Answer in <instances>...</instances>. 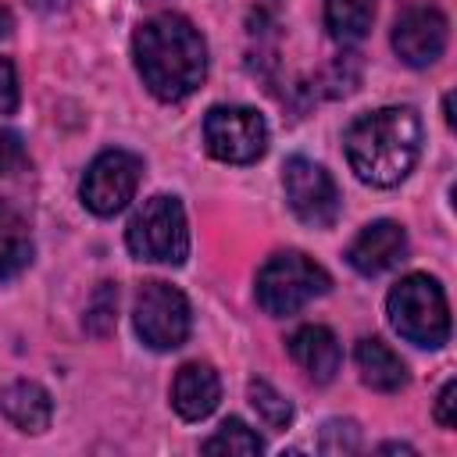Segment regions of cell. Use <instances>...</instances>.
Listing matches in <instances>:
<instances>
[{
    "mask_svg": "<svg viewBox=\"0 0 457 457\" xmlns=\"http://www.w3.org/2000/svg\"><path fill=\"white\" fill-rule=\"evenodd\" d=\"M132 57L143 86L164 100H186L207 75V43L182 14H154L132 36Z\"/></svg>",
    "mask_w": 457,
    "mask_h": 457,
    "instance_id": "cell-1",
    "label": "cell"
},
{
    "mask_svg": "<svg viewBox=\"0 0 457 457\" xmlns=\"http://www.w3.org/2000/svg\"><path fill=\"white\" fill-rule=\"evenodd\" d=\"M421 154V121L411 107H378L346 129V161L368 186H396Z\"/></svg>",
    "mask_w": 457,
    "mask_h": 457,
    "instance_id": "cell-2",
    "label": "cell"
},
{
    "mask_svg": "<svg viewBox=\"0 0 457 457\" xmlns=\"http://www.w3.org/2000/svg\"><path fill=\"white\" fill-rule=\"evenodd\" d=\"M389 325L414 346H443L450 339V307L443 286L428 275H403L386 296Z\"/></svg>",
    "mask_w": 457,
    "mask_h": 457,
    "instance_id": "cell-3",
    "label": "cell"
},
{
    "mask_svg": "<svg viewBox=\"0 0 457 457\" xmlns=\"http://www.w3.org/2000/svg\"><path fill=\"white\" fill-rule=\"evenodd\" d=\"M125 246L139 261L179 268L189 253V225H186V211L179 196H168V193L150 196L129 221Z\"/></svg>",
    "mask_w": 457,
    "mask_h": 457,
    "instance_id": "cell-4",
    "label": "cell"
},
{
    "mask_svg": "<svg viewBox=\"0 0 457 457\" xmlns=\"http://www.w3.org/2000/svg\"><path fill=\"white\" fill-rule=\"evenodd\" d=\"M332 278L321 264H314L307 253L300 250H286L264 261V268L257 271V303L275 314H296L303 303H311L314 296L328 293Z\"/></svg>",
    "mask_w": 457,
    "mask_h": 457,
    "instance_id": "cell-5",
    "label": "cell"
},
{
    "mask_svg": "<svg viewBox=\"0 0 457 457\" xmlns=\"http://www.w3.org/2000/svg\"><path fill=\"white\" fill-rule=\"evenodd\" d=\"M132 318H136L139 339L150 350H175V346H182L186 336H189V325H193L189 300L175 286H168L161 278L139 286Z\"/></svg>",
    "mask_w": 457,
    "mask_h": 457,
    "instance_id": "cell-6",
    "label": "cell"
},
{
    "mask_svg": "<svg viewBox=\"0 0 457 457\" xmlns=\"http://www.w3.org/2000/svg\"><path fill=\"white\" fill-rule=\"evenodd\" d=\"M204 146L225 164H253L268 150V125L253 107H211L204 118Z\"/></svg>",
    "mask_w": 457,
    "mask_h": 457,
    "instance_id": "cell-7",
    "label": "cell"
},
{
    "mask_svg": "<svg viewBox=\"0 0 457 457\" xmlns=\"http://www.w3.org/2000/svg\"><path fill=\"white\" fill-rule=\"evenodd\" d=\"M282 189H286V200L293 207V214L303 221V225H314V228H332L336 218H339V189L332 182V175L307 161V157H289L286 168H282Z\"/></svg>",
    "mask_w": 457,
    "mask_h": 457,
    "instance_id": "cell-8",
    "label": "cell"
},
{
    "mask_svg": "<svg viewBox=\"0 0 457 457\" xmlns=\"http://www.w3.org/2000/svg\"><path fill=\"white\" fill-rule=\"evenodd\" d=\"M139 175H143V161L136 154L104 150L100 157H93V164L82 175V204L93 214L111 218L132 200V193L139 186Z\"/></svg>",
    "mask_w": 457,
    "mask_h": 457,
    "instance_id": "cell-9",
    "label": "cell"
},
{
    "mask_svg": "<svg viewBox=\"0 0 457 457\" xmlns=\"http://www.w3.org/2000/svg\"><path fill=\"white\" fill-rule=\"evenodd\" d=\"M446 14L439 7H411L393 25V50L411 68H428L446 50Z\"/></svg>",
    "mask_w": 457,
    "mask_h": 457,
    "instance_id": "cell-10",
    "label": "cell"
},
{
    "mask_svg": "<svg viewBox=\"0 0 457 457\" xmlns=\"http://www.w3.org/2000/svg\"><path fill=\"white\" fill-rule=\"evenodd\" d=\"M407 257V232L396 221H371L357 232V239L346 250V261L361 275H382L396 268Z\"/></svg>",
    "mask_w": 457,
    "mask_h": 457,
    "instance_id": "cell-11",
    "label": "cell"
},
{
    "mask_svg": "<svg viewBox=\"0 0 457 457\" xmlns=\"http://www.w3.org/2000/svg\"><path fill=\"white\" fill-rule=\"evenodd\" d=\"M221 400V378L211 364H182L175 371V382H171V407L179 411V418L186 421H200L207 418Z\"/></svg>",
    "mask_w": 457,
    "mask_h": 457,
    "instance_id": "cell-12",
    "label": "cell"
},
{
    "mask_svg": "<svg viewBox=\"0 0 457 457\" xmlns=\"http://www.w3.org/2000/svg\"><path fill=\"white\" fill-rule=\"evenodd\" d=\"M289 357L314 378V382H332L339 364H343V350L332 336V328L325 325H303L289 336Z\"/></svg>",
    "mask_w": 457,
    "mask_h": 457,
    "instance_id": "cell-13",
    "label": "cell"
},
{
    "mask_svg": "<svg viewBox=\"0 0 457 457\" xmlns=\"http://www.w3.org/2000/svg\"><path fill=\"white\" fill-rule=\"evenodd\" d=\"M0 414L18 428V432H46L54 418V400L39 382L18 378L0 389Z\"/></svg>",
    "mask_w": 457,
    "mask_h": 457,
    "instance_id": "cell-14",
    "label": "cell"
},
{
    "mask_svg": "<svg viewBox=\"0 0 457 457\" xmlns=\"http://www.w3.org/2000/svg\"><path fill=\"white\" fill-rule=\"evenodd\" d=\"M353 357H357V371H361V382L364 386H371L378 393H400L407 386L403 361L382 339H375V336L361 339L357 350H353Z\"/></svg>",
    "mask_w": 457,
    "mask_h": 457,
    "instance_id": "cell-15",
    "label": "cell"
},
{
    "mask_svg": "<svg viewBox=\"0 0 457 457\" xmlns=\"http://www.w3.org/2000/svg\"><path fill=\"white\" fill-rule=\"evenodd\" d=\"M32 261V236L21 211L0 200V278H14Z\"/></svg>",
    "mask_w": 457,
    "mask_h": 457,
    "instance_id": "cell-16",
    "label": "cell"
},
{
    "mask_svg": "<svg viewBox=\"0 0 457 457\" xmlns=\"http://www.w3.org/2000/svg\"><path fill=\"white\" fill-rule=\"evenodd\" d=\"M371 18H375V0H325V25L339 43H353L368 36Z\"/></svg>",
    "mask_w": 457,
    "mask_h": 457,
    "instance_id": "cell-17",
    "label": "cell"
},
{
    "mask_svg": "<svg viewBox=\"0 0 457 457\" xmlns=\"http://www.w3.org/2000/svg\"><path fill=\"white\" fill-rule=\"evenodd\" d=\"M200 450H204V453H261L264 443H261V436H257L253 428H246L239 418H228V421L218 425V432H214L211 439H204Z\"/></svg>",
    "mask_w": 457,
    "mask_h": 457,
    "instance_id": "cell-18",
    "label": "cell"
},
{
    "mask_svg": "<svg viewBox=\"0 0 457 457\" xmlns=\"http://www.w3.org/2000/svg\"><path fill=\"white\" fill-rule=\"evenodd\" d=\"M246 396H250L253 411L264 418V425H268V428L282 432V428L293 421V403H289L278 389H271L264 378H253V382L246 386Z\"/></svg>",
    "mask_w": 457,
    "mask_h": 457,
    "instance_id": "cell-19",
    "label": "cell"
},
{
    "mask_svg": "<svg viewBox=\"0 0 457 457\" xmlns=\"http://www.w3.org/2000/svg\"><path fill=\"white\" fill-rule=\"evenodd\" d=\"M118 321V286L114 282H100L96 293L89 296V311H86V328L93 336H107Z\"/></svg>",
    "mask_w": 457,
    "mask_h": 457,
    "instance_id": "cell-20",
    "label": "cell"
},
{
    "mask_svg": "<svg viewBox=\"0 0 457 457\" xmlns=\"http://www.w3.org/2000/svg\"><path fill=\"white\" fill-rule=\"evenodd\" d=\"M361 446V432L353 421H325L321 436H318V450L321 453H353Z\"/></svg>",
    "mask_w": 457,
    "mask_h": 457,
    "instance_id": "cell-21",
    "label": "cell"
},
{
    "mask_svg": "<svg viewBox=\"0 0 457 457\" xmlns=\"http://www.w3.org/2000/svg\"><path fill=\"white\" fill-rule=\"evenodd\" d=\"M18 168H25V143L18 132L0 129V175H14Z\"/></svg>",
    "mask_w": 457,
    "mask_h": 457,
    "instance_id": "cell-22",
    "label": "cell"
},
{
    "mask_svg": "<svg viewBox=\"0 0 457 457\" xmlns=\"http://www.w3.org/2000/svg\"><path fill=\"white\" fill-rule=\"evenodd\" d=\"M18 107V79H14V64L7 57H0V114H11Z\"/></svg>",
    "mask_w": 457,
    "mask_h": 457,
    "instance_id": "cell-23",
    "label": "cell"
},
{
    "mask_svg": "<svg viewBox=\"0 0 457 457\" xmlns=\"http://www.w3.org/2000/svg\"><path fill=\"white\" fill-rule=\"evenodd\" d=\"M453 407H457V382L450 378L443 389H439V400H436V421L443 425V428H453Z\"/></svg>",
    "mask_w": 457,
    "mask_h": 457,
    "instance_id": "cell-24",
    "label": "cell"
},
{
    "mask_svg": "<svg viewBox=\"0 0 457 457\" xmlns=\"http://www.w3.org/2000/svg\"><path fill=\"white\" fill-rule=\"evenodd\" d=\"M36 11H43V14H57V11H64L68 7V0H29Z\"/></svg>",
    "mask_w": 457,
    "mask_h": 457,
    "instance_id": "cell-25",
    "label": "cell"
},
{
    "mask_svg": "<svg viewBox=\"0 0 457 457\" xmlns=\"http://www.w3.org/2000/svg\"><path fill=\"white\" fill-rule=\"evenodd\" d=\"M11 25H14L11 11H4V7H0V36H7V32H11Z\"/></svg>",
    "mask_w": 457,
    "mask_h": 457,
    "instance_id": "cell-26",
    "label": "cell"
}]
</instances>
